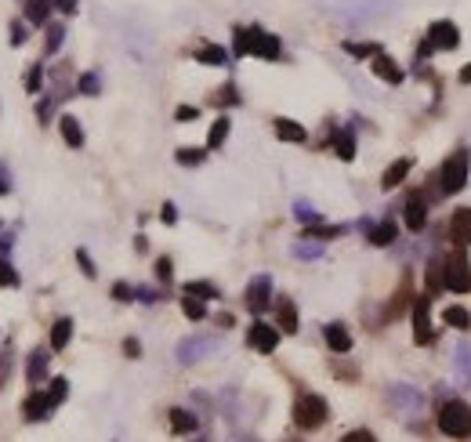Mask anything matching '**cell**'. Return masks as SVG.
I'll return each instance as SVG.
<instances>
[{"mask_svg": "<svg viewBox=\"0 0 471 442\" xmlns=\"http://www.w3.org/2000/svg\"><path fill=\"white\" fill-rule=\"evenodd\" d=\"M232 55H236V58L254 55V58H265V62H276V58L283 55V44H280L276 33H265L261 26H236Z\"/></svg>", "mask_w": 471, "mask_h": 442, "instance_id": "obj_1", "label": "cell"}, {"mask_svg": "<svg viewBox=\"0 0 471 442\" xmlns=\"http://www.w3.org/2000/svg\"><path fill=\"white\" fill-rule=\"evenodd\" d=\"M439 431L453 442H467L471 438V406L464 403V399H446V403L439 406V417H435Z\"/></svg>", "mask_w": 471, "mask_h": 442, "instance_id": "obj_2", "label": "cell"}, {"mask_svg": "<svg viewBox=\"0 0 471 442\" xmlns=\"http://www.w3.org/2000/svg\"><path fill=\"white\" fill-rule=\"evenodd\" d=\"M327 417H330V403H327L323 395H316V391H301V395H297V403H294V424H297L301 431L323 428Z\"/></svg>", "mask_w": 471, "mask_h": 442, "instance_id": "obj_3", "label": "cell"}, {"mask_svg": "<svg viewBox=\"0 0 471 442\" xmlns=\"http://www.w3.org/2000/svg\"><path fill=\"white\" fill-rule=\"evenodd\" d=\"M467 171H471V156H467L464 149L450 152V156H446V164H443V171H439L443 196H453V192H460V189L467 185Z\"/></svg>", "mask_w": 471, "mask_h": 442, "instance_id": "obj_4", "label": "cell"}, {"mask_svg": "<svg viewBox=\"0 0 471 442\" xmlns=\"http://www.w3.org/2000/svg\"><path fill=\"white\" fill-rule=\"evenodd\" d=\"M443 279H446V290L453 294H467L471 290V261H467V251H450L446 261H443Z\"/></svg>", "mask_w": 471, "mask_h": 442, "instance_id": "obj_5", "label": "cell"}, {"mask_svg": "<svg viewBox=\"0 0 471 442\" xmlns=\"http://www.w3.org/2000/svg\"><path fill=\"white\" fill-rule=\"evenodd\" d=\"M243 305H247V312H254V315H265L272 305V275H254L250 283H247V290H243Z\"/></svg>", "mask_w": 471, "mask_h": 442, "instance_id": "obj_6", "label": "cell"}, {"mask_svg": "<svg viewBox=\"0 0 471 442\" xmlns=\"http://www.w3.org/2000/svg\"><path fill=\"white\" fill-rule=\"evenodd\" d=\"M410 312H413V344H431L435 341V330H431V298L417 294Z\"/></svg>", "mask_w": 471, "mask_h": 442, "instance_id": "obj_7", "label": "cell"}, {"mask_svg": "<svg viewBox=\"0 0 471 442\" xmlns=\"http://www.w3.org/2000/svg\"><path fill=\"white\" fill-rule=\"evenodd\" d=\"M424 44L431 48V51H453L457 44H460V29H457V22H450V19H435L428 26V40Z\"/></svg>", "mask_w": 471, "mask_h": 442, "instance_id": "obj_8", "label": "cell"}, {"mask_svg": "<svg viewBox=\"0 0 471 442\" xmlns=\"http://www.w3.org/2000/svg\"><path fill=\"white\" fill-rule=\"evenodd\" d=\"M247 344L254 352H261V355H272V352L280 348V327L265 323V319H254L250 330H247Z\"/></svg>", "mask_w": 471, "mask_h": 442, "instance_id": "obj_9", "label": "cell"}, {"mask_svg": "<svg viewBox=\"0 0 471 442\" xmlns=\"http://www.w3.org/2000/svg\"><path fill=\"white\" fill-rule=\"evenodd\" d=\"M214 348H218V337H185V341H178L174 355H178L181 367H192V363H200V359L207 352H214Z\"/></svg>", "mask_w": 471, "mask_h": 442, "instance_id": "obj_10", "label": "cell"}, {"mask_svg": "<svg viewBox=\"0 0 471 442\" xmlns=\"http://www.w3.org/2000/svg\"><path fill=\"white\" fill-rule=\"evenodd\" d=\"M55 406H51V399H48V391L44 388H33L29 395H26V403H22V417L29 421V424H36V421H48V414H51Z\"/></svg>", "mask_w": 471, "mask_h": 442, "instance_id": "obj_11", "label": "cell"}, {"mask_svg": "<svg viewBox=\"0 0 471 442\" xmlns=\"http://www.w3.org/2000/svg\"><path fill=\"white\" fill-rule=\"evenodd\" d=\"M403 225L410 232H424V225H428V199L420 192H410L406 207H403Z\"/></svg>", "mask_w": 471, "mask_h": 442, "instance_id": "obj_12", "label": "cell"}, {"mask_svg": "<svg viewBox=\"0 0 471 442\" xmlns=\"http://www.w3.org/2000/svg\"><path fill=\"white\" fill-rule=\"evenodd\" d=\"M450 243L467 251L471 247V207H457L450 218Z\"/></svg>", "mask_w": 471, "mask_h": 442, "instance_id": "obj_13", "label": "cell"}, {"mask_svg": "<svg viewBox=\"0 0 471 442\" xmlns=\"http://www.w3.org/2000/svg\"><path fill=\"white\" fill-rule=\"evenodd\" d=\"M363 232H366V243L391 247V243H396V236H399V225H396V218H381L377 225L370 221V228H363Z\"/></svg>", "mask_w": 471, "mask_h": 442, "instance_id": "obj_14", "label": "cell"}, {"mask_svg": "<svg viewBox=\"0 0 471 442\" xmlns=\"http://www.w3.org/2000/svg\"><path fill=\"white\" fill-rule=\"evenodd\" d=\"M48 363H51L48 348H33L29 352V359H26V381H29V388H41V381L48 377Z\"/></svg>", "mask_w": 471, "mask_h": 442, "instance_id": "obj_15", "label": "cell"}, {"mask_svg": "<svg viewBox=\"0 0 471 442\" xmlns=\"http://www.w3.org/2000/svg\"><path fill=\"white\" fill-rule=\"evenodd\" d=\"M370 69H374L377 80H384V84H403V76H406L403 65L391 58V55H384V51H381L377 58H370Z\"/></svg>", "mask_w": 471, "mask_h": 442, "instance_id": "obj_16", "label": "cell"}, {"mask_svg": "<svg viewBox=\"0 0 471 442\" xmlns=\"http://www.w3.org/2000/svg\"><path fill=\"white\" fill-rule=\"evenodd\" d=\"M272 315H276L280 334H297V305H294L290 298H276V305H272Z\"/></svg>", "mask_w": 471, "mask_h": 442, "instance_id": "obj_17", "label": "cell"}, {"mask_svg": "<svg viewBox=\"0 0 471 442\" xmlns=\"http://www.w3.org/2000/svg\"><path fill=\"white\" fill-rule=\"evenodd\" d=\"M272 127H276V138L280 142H290V145L308 142V131L297 124V120H290V116H276V120H272Z\"/></svg>", "mask_w": 471, "mask_h": 442, "instance_id": "obj_18", "label": "cell"}, {"mask_svg": "<svg viewBox=\"0 0 471 442\" xmlns=\"http://www.w3.org/2000/svg\"><path fill=\"white\" fill-rule=\"evenodd\" d=\"M330 142H334L337 159H344V164H351V159H356V135H351V127H334V131H330Z\"/></svg>", "mask_w": 471, "mask_h": 442, "instance_id": "obj_19", "label": "cell"}, {"mask_svg": "<svg viewBox=\"0 0 471 442\" xmlns=\"http://www.w3.org/2000/svg\"><path fill=\"white\" fill-rule=\"evenodd\" d=\"M410 171H413V156H399L396 164H388V171L381 174V189H396V185H403Z\"/></svg>", "mask_w": 471, "mask_h": 442, "instance_id": "obj_20", "label": "cell"}, {"mask_svg": "<svg viewBox=\"0 0 471 442\" xmlns=\"http://www.w3.org/2000/svg\"><path fill=\"white\" fill-rule=\"evenodd\" d=\"M167 417H171V431L174 435H196V428H200V417H196L192 410H185V406H174Z\"/></svg>", "mask_w": 471, "mask_h": 442, "instance_id": "obj_21", "label": "cell"}, {"mask_svg": "<svg viewBox=\"0 0 471 442\" xmlns=\"http://www.w3.org/2000/svg\"><path fill=\"white\" fill-rule=\"evenodd\" d=\"M323 337H327V344H330V352H351V334H348V327L344 323H327L323 327Z\"/></svg>", "mask_w": 471, "mask_h": 442, "instance_id": "obj_22", "label": "cell"}, {"mask_svg": "<svg viewBox=\"0 0 471 442\" xmlns=\"http://www.w3.org/2000/svg\"><path fill=\"white\" fill-rule=\"evenodd\" d=\"M51 8H55V0H26L22 11H26V22H29V26H48V22H51V19H48Z\"/></svg>", "mask_w": 471, "mask_h": 442, "instance_id": "obj_23", "label": "cell"}, {"mask_svg": "<svg viewBox=\"0 0 471 442\" xmlns=\"http://www.w3.org/2000/svg\"><path fill=\"white\" fill-rule=\"evenodd\" d=\"M58 131H62V142L69 149H80L84 145V127H80V120H76V116H62L58 120Z\"/></svg>", "mask_w": 471, "mask_h": 442, "instance_id": "obj_24", "label": "cell"}, {"mask_svg": "<svg viewBox=\"0 0 471 442\" xmlns=\"http://www.w3.org/2000/svg\"><path fill=\"white\" fill-rule=\"evenodd\" d=\"M69 341H73V319L62 315V319H55V327H51V352H65Z\"/></svg>", "mask_w": 471, "mask_h": 442, "instance_id": "obj_25", "label": "cell"}, {"mask_svg": "<svg viewBox=\"0 0 471 442\" xmlns=\"http://www.w3.org/2000/svg\"><path fill=\"white\" fill-rule=\"evenodd\" d=\"M192 58L203 62V65H228V51H225L221 44H203V48H196Z\"/></svg>", "mask_w": 471, "mask_h": 442, "instance_id": "obj_26", "label": "cell"}, {"mask_svg": "<svg viewBox=\"0 0 471 442\" xmlns=\"http://www.w3.org/2000/svg\"><path fill=\"white\" fill-rule=\"evenodd\" d=\"M443 323H446V327H453V330H471V312H467L464 305H446Z\"/></svg>", "mask_w": 471, "mask_h": 442, "instance_id": "obj_27", "label": "cell"}, {"mask_svg": "<svg viewBox=\"0 0 471 442\" xmlns=\"http://www.w3.org/2000/svg\"><path fill=\"white\" fill-rule=\"evenodd\" d=\"M228 131H232V120L228 116H218L214 124H211V131H207V152L211 149H221L225 138H228Z\"/></svg>", "mask_w": 471, "mask_h": 442, "instance_id": "obj_28", "label": "cell"}, {"mask_svg": "<svg viewBox=\"0 0 471 442\" xmlns=\"http://www.w3.org/2000/svg\"><path fill=\"white\" fill-rule=\"evenodd\" d=\"M62 40H65V26L62 22H48L44 26V51L48 55H58L62 51Z\"/></svg>", "mask_w": 471, "mask_h": 442, "instance_id": "obj_29", "label": "cell"}, {"mask_svg": "<svg viewBox=\"0 0 471 442\" xmlns=\"http://www.w3.org/2000/svg\"><path fill=\"white\" fill-rule=\"evenodd\" d=\"M211 102H214L218 109H232V105H240L243 98H240V88H236L232 80H228V84H221V88L214 91V98H211Z\"/></svg>", "mask_w": 471, "mask_h": 442, "instance_id": "obj_30", "label": "cell"}, {"mask_svg": "<svg viewBox=\"0 0 471 442\" xmlns=\"http://www.w3.org/2000/svg\"><path fill=\"white\" fill-rule=\"evenodd\" d=\"M181 294L200 298V301H218V287H214V283H207V279H192V283H185V290H181Z\"/></svg>", "mask_w": 471, "mask_h": 442, "instance_id": "obj_31", "label": "cell"}, {"mask_svg": "<svg viewBox=\"0 0 471 442\" xmlns=\"http://www.w3.org/2000/svg\"><path fill=\"white\" fill-rule=\"evenodd\" d=\"M174 159L181 167H200L203 159H207V149H192V145H181L178 152H174Z\"/></svg>", "mask_w": 471, "mask_h": 442, "instance_id": "obj_32", "label": "cell"}, {"mask_svg": "<svg viewBox=\"0 0 471 442\" xmlns=\"http://www.w3.org/2000/svg\"><path fill=\"white\" fill-rule=\"evenodd\" d=\"M294 258L316 261V258H323V243H316V239H297V243H294Z\"/></svg>", "mask_w": 471, "mask_h": 442, "instance_id": "obj_33", "label": "cell"}, {"mask_svg": "<svg viewBox=\"0 0 471 442\" xmlns=\"http://www.w3.org/2000/svg\"><path fill=\"white\" fill-rule=\"evenodd\" d=\"M181 312H185V319H192V323L207 319V305L200 298H189V294H181Z\"/></svg>", "mask_w": 471, "mask_h": 442, "instance_id": "obj_34", "label": "cell"}, {"mask_svg": "<svg viewBox=\"0 0 471 442\" xmlns=\"http://www.w3.org/2000/svg\"><path fill=\"white\" fill-rule=\"evenodd\" d=\"M76 91H80L84 98H98V91H102L98 73H80V80H76Z\"/></svg>", "mask_w": 471, "mask_h": 442, "instance_id": "obj_35", "label": "cell"}, {"mask_svg": "<svg viewBox=\"0 0 471 442\" xmlns=\"http://www.w3.org/2000/svg\"><path fill=\"white\" fill-rule=\"evenodd\" d=\"M344 51H348L351 58H377L384 48H381V44H356V40H344Z\"/></svg>", "mask_w": 471, "mask_h": 442, "instance_id": "obj_36", "label": "cell"}, {"mask_svg": "<svg viewBox=\"0 0 471 442\" xmlns=\"http://www.w3.org/2000/svg\"><path fill=\"white\" fill-rule=\"evenodd\" d=\"M294 218L308 228V225H319V218H323V214H319L316 207H312V204H305V199H297V204H294Z\"/></svg>", "mask_w": 471, "mask_h": 442, "instance_id": "obj_37", "label": "cell"}, {"mask_svg": "<svg viewBox=\"0 0 471 442\" xmlns=\"http://www.w3.org/2000/svg\"><path fill=\"white\" fill-rule=\"evenodd\" d=\"M22 283V279H18V272H15V265H11V258H0V290H15Z\"/></svg>", "mask_w": 471, "mask_h": 442, "instance_id": "obj_38", "label": "cell"}, {"mask_svg": "<svg viewBox=\"0 0 471 442\" xmlns=\"http://www.w3.org/2000/svg\"><path fill=\"white\" fill-rule=\"evenodd\" d=\"M344 228L341 225H308L305 228V239H316V243H319V239H337Z\"/></svg>", "mask_w": 471, "mask_h": 442, "instance_id": "obj_39", "label": "cell"}, {"mask_svg": "<svg viewBox=\"0 0 471 442\" xmlns=\"http://www.w3.org/2000/svg\"><path fill=\"white\" fill-rule=\"evenodd\" d=\"M41 88H44V65L33 62V65L26 69V91H29V95H41Z\"/></svg>", "mask_w": 471, "mask_h": 442, "instance_id": "obj_40", "label": "cell"}, {"mask_svg": "<svg viewBox=\"0 0 471 442\" xmlns=\"http://www.w3.org/2000/svg\"><path fill=\"white\" fill-rule=\"evenodd\" d=\"M11 374H15V348L8 344L4 352H0V388H8Z\"/></svg>", "mask_w": 471, "mask_h": 442, "instance_id": "obj_41", "label": "cell"}, {"mask_svg": "<svg viewBox=\"0 0 471 442\" xmlns=\"http://www.w3.org/2000/svg\"><path fill=\"white\" fill-rule=\"evenodd\" d=\"M65 395H69V381H65V377H51V384H48L51 406H62V403H65Z\"/></svg>", "mask_w": 471, "mask_h": 442, "instance_id": "obj_42", "label": "cell"}, {"mask_svg": "<svg viewBox=\"0 0 471 442\" xmlns=\"http://www.w3.org/2000/svg\"><path fill=\"white\" fill-rule=\"evenodd\" d=\"M58 102H62V98H58L55 91H51V95H44V98H41V105H36V120H41V124H48V120L55 116V105H58Z\"/></svg>", "mask_w": 471, "mask_h": 442, "instance_id": "obj_43", "label": "cell"}, {"mask_svg": "<svg viewBox=\"0 0 471 442\" xmlns=\"http://www.w3.org/2000/svg\"><path fill=\"white\" fill-rule=\"evenodd\" d=\"M26 40H29V29H26V22L15 19V22L8 26V44H11V48H22Z\"/></svg>", "mask_w": 471, "mask_h": 442, "instance_id": "obj_44", "label": "cell"}, {"mask_svg": "<svg viewBox=\"0 0 471 442\" xmlns=\"http://www.w3.org/2000/svg\"><path fill=\"white\" fill-rule=\"evenodd\" d=\"M156 279H160V283L167 287L171 283V279H174V261L164 254V258H156Z\"/></svg>", "mask_w": 471, "mask_h": 442, "instance_id": "obj_45", "label": "cell"}, {"mask_svg": "<svg viewBox=\"0 0 471 442\" xmlns=\"http://www.w3.org/2000/svg\"><path fill=\"white\" fill-rule=\"evenodd\" d=\"M134 298L142 305H156V301H164V290H156V287H134Z\"/></svg>", "mask_w": 471, "mask_h": 442, "instance_id": "obj_46", "label": "cell"}, {"mask_svg": "<svg viewBox=\"0 0 471 442\" xmlns=\"http://www.w3.org/2000/svg\"><path fill=\"white\" fill-rule=\"evenodd\" d=\"M341 442H377V435L366 431V428H351V431L341 435Z\"/></svg>", "mask_w": 471, "mask_h": 442, "instance_id": "obj_47", "label": "cell"}, {"mask_svg": "<svg viewBox=\"0 0 471 442\" xmlns=\"http://www.w3.org/2000/svg\"><path fill=\"white\" fill-rule=\"evenodd\" d=\"M76 265H80V268H84V275H88V279H95V275H98V268H95V261H91V254H88L84 247H80V251H76Z\"/></svg>", "mask_w": 471, "mask_h": 442, "instance_id": "obj_48", "label": "cell"}, {"mask_svg": "<svg viewBox=\"0 0 471 442\" xmlns=\"http://www.w3.org/2000/svg\"><path fill=\"white\" fill-rule=\"evenodd\" d=\"M112 301H134V287L124 283V279H120V283H112Z\"/></svg>", "mask_w": 471, "mask_h": 442, "instance_id": "obj_49", "label": "cell"}, {"mask_svg": "<svg viewBox=\"0 0 471 442\" xmlns=\"http://www.w3.org/2000/svg\"><path fill=\"white\" fill-rule=\"evenodd\" d=\"M457 367H460L464 374H471V344H460V348H457Z\"/></svg>", "mask_w": 471, "mask_h": 442, "instance_id": "obj_50", "label": "cell"}, {"mask_svg": "<svg viewBox=\"0 0 471 442\" xmlns=\"http://www.w3.org/2000/svg\"><path fill=\"white\" fill-rule=\"evenodd\" d=\"M196 116H200V109H196V105H178V109H174V120H178V124H185V120H196Z\"/></svg>", "mask_w": 471, "mask_h": 442, "instance_id": "obj_51", "label": "cell"}, {"mask_svg": "<svg viewBox=\"0 0 471 442\" xmlns=\"http://www.w3.org/2000/svg\"><path fill=\"white\" fill-rule=\"evenodd\" d=\"M160 221H164V225H174V221H178V207L171 204V199H167V204L160 207Z\"/></svg>", "mask_w": 471, "mask_h": 442, "instance_id": "obj_52", "label": "cell"}, {"mask_svg": "<svg viewBox=\"0 0 471 442\" xmlns=\"http://www.w3.org/2000/svg\"><path fill=\"white\" fill-rule=\"evenodd\" d=\"M124 355H127V359H138V355H142V341H138V337H127V341H124Z\"/></svg>", "mask_w": 471, "mask_h": 442, "instance_id": "obj_53", "label": "cell"}, {"mask_svg": "<svg viewBox=\"0 0 471 442\" xmlns=\"http://www.w3.org/2000/svg\"><path fill=\"white\" fill-rule=\"evenodd\" d=\"M76 4H80V0H55V11H62V15H76Z\"/></svg>", "mask_w": 471, "mask_h": 442, "instance_id": "obj_54", "label": "cell"}, {"mask_svg": "<svg viewBox=\"0 0 471 442\" xmlns=\"http://www.w3.org/2000/svg\"><path fill=\"white\" fill-rule=\"evenodd\" d=\"M11 247H15V236L11 232H0V258H8Z\"/></svg>", "mask_w": 471, "mask_h": 442, "instance_id": "obj_55", "label": "cell"}, {"mask_svg": "<svg viewBox=\"0 0 471 442\" xmlns=\"http://www.w3.org/2000/svg\"><path fill=\"white\" fill-rule=\"evenodd\" d=\"M11 192V178H8V171L0 167V196H8Z\"/></svg>", "mask_w": 471, "mask_h": 442, "instance_id": "obj_56", "label": "cell"}, {"mask_svg": "<svg viewBox=\"0 0 471 442\" xmlns=\"http://www.w3.org/2000/svg\"><path fill=\"white\" fill-rule=\"evenodd\" d=\"M457 80H460V84H467V88H471V62H467V65H464V69L457 73Z\"/></svg>", "mask_w": 471, "mask_h": 442, "instance_id": "obj_57", "label": "cell"}, {"mask_svg": "<svg viewBox=\"0 0 471 442\" xmlns=\"http://www.w3.org/2000/svg\"><path fill=\"white\" fill-rule=\"evenodd\" d=\"M200 442H207V438H200Z\"/></svg>", "mask_w": 471, "mask_h": 442, "instance_id": "obj_58", "label": "cell"}, {"mask_svg": "<svg viewBox=\"0 0 471 442\" xmlns=\"http://www.w3.org/2000/svg\"><path fill=\"white\" fill-rule=\"evenodd\" d=\"M0 232H4V228H0Z\"/></svg>", "mask_w": 471, "mask_h": 442, "instance_id": "obj_59", "label": "cell"}]
</instances>
